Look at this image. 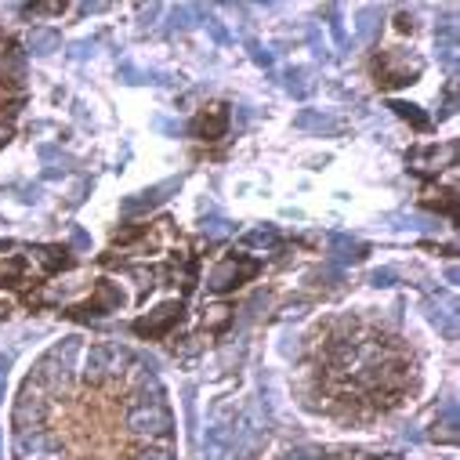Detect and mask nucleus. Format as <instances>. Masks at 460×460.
Masks as SVG:
<instances>
[{
    "mask_svg": "<svg viewBox=\"0 0 460 460\" xmlns=\"http://www.w3.org/2000/svg\"><path fill=\"white\" fill-rule=\"evenodd\" d=\"M171 413H167V406H134L131 413H127V428L134 431V435H142V439H167L171 435Z\"/></svg>",
    "mask_w": 460,
    "mask_h": 460,
    "instance_id": "1",
    "label": "nucleus"
},
{
    "mask_svg": "<svg viewBox=\"0 0 460 460\" xmlns=\"http://www.w3.org/2000/svg\"><path fill=\"white\" fill-rule=\"evenodd\" d=\"M250 276H258V261H250V258H225L218 268L210 272V279H207V287L214 290V293H225V290H236L239 283H247Z\"/></svg>",
    "mask_w": 460,
    "mask_h": 460,
    "instance_id": "2",
    "label": "nucleus"
},
{
    "mask_svg": "<svg viewBox=\"0 0 460 460\" xmlns=\"http://www.w3.org/2000/svg\"><path fill=\"white\" fill-rule=\"evenodd\" d=\"M44 413H47V402H44V395H40V388L33 385H25L22 388V395H19V402H15V413H11V420H15V431H36L40 428V420H44Z\"/></svg>",
    "mask_w": 460,
    "mask_h": 460,
    "instance_id": "3",
    "label": "nucleus"
},
{
    "mask_svg": "<svg viewBox=\"0 0 460 460\" xmlns=\"http://www.w3.org/2000/svg\"><path fill=\"white\" fill-rule=\"evenodd\" d=\"M123 308V293L117 283H109V279H98L95 287V298L80 304V308H73L69 315L73 319H98V315H109V312H120Z\"/></svg>",
    "mask_w": 460,
    "mask_h": 460,
    "instance_id": "4",
    "label": "nucleus"
},
{
    "mask_svg": "<svg viewBox=\"0 0 460 460\" xmlns=\"http://www.w3.org/2000/svg\"><path fill=\"white\" fill-rule=\"evenodd\" d=\"M174 323H182V301H163L160 308H152L145 319L134 323L138 337H163Z\"/></svg>",
    "mask_w": 460,
    "mask_h": 460,
    "instance_id": "5",
    "label": "nucleus"
},
{
    "mask_svg": "<svg viewBox=\"0 0 460 460\" xmlns=\"http://www.w3.org/2000/svg\"><path fill=\"white\" fill-rule=\"evenodd\" d=\"M127 355L120 348H112V344H95L91 352H87V366H84V377L91 380V385H101L112 370H120V363Z\"/></svg>",
    "mask_w": 460,
    "mask_h": 460,
    "instance_id": "6",
    "label": "nucleus"
},
{
    "mask_svg": "<svg viewBox=\"0 0 460 460\" xmlns=\"http://www.w3.org/2000/svg\"><path fill=\"white\" fill-rule=\"evenodd\" d=\"M182 189V178H171V182H160V185H152L145 189V193H138L131 199H123V214H149L152 207H160L163 199H167V193H178Z\"/></svg>",
    "mask_w": 460,
    "mask_h": 460,
    "instance_id": "7",
    "label": "nucleus"
},
{
    "mask_svg": "<svg viewBox=\"0 0 460 460\" xmlns=\"http://www.w3.org/2000/svg\"><path fill=\"white\" fill-rule=\"evenodd\" d=\"M225 131H228V109L225 106H210L207 112H199L193 120V134L203 138V142H218V138H225Z\"/></svg>",
    "mask_w": 460,
    "mask_h": 460,
    "instance_id": "8",
    "label": "nucleus"
},
{
    "mask_svg": "<svg viewBox=\"0 0 460 460\" xmlns=\"http://www.w3.org/2000/svg\"><path fill=\"white\" fill-rule=\"evenodd\" d=\"M22 84H25V55L19 47H8L4 55H0V87L19 91Z\"/></svg>",
    "mask_w": 460,
    "mask_h": 460,
    "instance_id": "9",
    "label": "nucleus"
},
{
    "mask_svg": "<svg viewBox=\"0 0 460 460\" xmlns=\"http://www.w3.org/2000/svg\"><path fill=\"white\" fill-rule=\"evenodd\" d=\"M453 156H457V145H446V149L428 145V149H413L410 152V163H413L420 174H431V171H442V163L453 160Z\"/></svg>",
    "mask_w": 460,
    "mask_h": 460,
    "instance_id": "10",
    "label": "nucleus"
},
{
    "mask_svg": "<svg viewBox=\"0 0 460 460\" xmlns=\"http://www.w3.org/2000/svg\"><path fill=\"white\" fill-rule=\"evenodd\" d=\"M58 47H62V36L55 29H47V25H40V29L29 33V51H33V55H55Z\"/></svg>",
    "mask_w": 460,
    "mask_h": 460,
    "instance_id": "11",
    "label": "nucleus"
},
{
    "mask_svg": "<svg viewBox=\"0 0 460 460\" xmlns=\"http://www.w3.org/2000/svg\"><path fill=\"white\" fill-rule=\"evenodd\" d=\"M330 258H334V261H363L366 247L352 243L348 236H334V239H330Z\"/></svg>",
    "mask_w": 460,
    "mask_h": 460,
    "instance_id": "12",
    "label": "nucleus"
},
{
    "mask_svg": "<svg viewBox=\"0 0 460 460\" xmlns=\"http://www.w3.org/2000/svg\"><path fill=\"white\" fill-rule=\"evenodd\" d=\"M51 446H55V439H51V435H29V431H19V439H15V453H19V457H29V453L51 450Z\"/></svg>",
    "mask_w": 460,
    "mask_h": 460,
    "instance_id": "13",
    "label": "nucleus"
},
{
    "mask_svg": "<svg viewBox=\"0 0 460 460\" xmlns=\"http://www.w3.org/2000/svg\"><path fill=\"white\" fill-rule=\"evenodd\" d=\"M40 261L47 272H62L69 265V250L66 247H40Z\"/></svg>",
    "mask_w": 460,
    "mask_h": 460,
    "instance_id": "14",
    "label": "nucleus"
},
{
    "mask_svg": "<svg viewBox=\"0 0 460 460\" xmlns=\"http://www.w3.org/2000/svg\"><path fill=\"white\" fill-rule=\"evenodd\" d=\"M228 323H232V308L228 304H214V308L203 312V326L207 330H225Z\"/></svg>",
    "mask_w": 460,
    "mask_h": 460,
    "instance_id": "15",
    "label": "nucleus"
},
{
    "mask_svg": "<svg viewBox=\"0 0 460 460\" xmlns=\"http://www.w3.org/2000/svg\"><path fill=\"white\" fill-rule=\"evenodd\" d=\"M243 247H279V232L276 228H254V232L243 236Z\"/></svg>",
    "mask_w": 460,
    "mask_h": 460,
    "instance_id": "16",
    "label": "nucleus"
},
{
    "mask_svg": "<svg viewBox=\"0 0 460 460\" xmlns=\"http://www.w3.org/2000/svg\"><path fill=\"white\" fill-rule=\"evenodd\" d=\"M391 109H395V117L410 120L417 131H428V117H424V112H417V106H410V101H391Z\"/></svg>",
    "mask_w": 460,
    "mask_h": 460,
    "instance_id": "17",
    "label": "nucleus"
},
{
    "mask_svg": "<svg viewBox=\"0 0 460 460\" xmlns=\"http://www.w3.org/2000/svg\"><path fill=\"white\" fill-rule=\"evenodd\" d=\"M19 276H22V261L15 258H0V287H15L19 283Z\"/></svg>",
    "mask_w": 460,
    "mask_h": 460,
    "instance_id": "18",
    "label": "nucleus"
},
{
    "mask_svg": "<svg viewBox=\"0 0 460 460\" xmlns=\"http://www.w3.org/2000/svg\"><path fill=\"white\" fill-rule=\"evenodd\" d=\"M377 8H366L363 15H359V33H363V40H374V29H377Z\"/></svg>",
    "mask_w": 460,
    "mask_h": 460,
    "instance_id": "19",
    "label": "nucleus"
},
{
    "mask_svg": "<svg viewBox=\"0 0 460 460\" xmlns=\"http://www.w3.org/2000/svg\"><path fill=\"white\" fill-rule=\"evenodd\" d=\"M131 276L138 279V287H142V290L152 287V268H131Z\"/></svg>",
    "mask_w": 460,
    "mask_h": 460,
    "instance_id": "20",
    "label": "nucleus"
},
{
    "mask_svg": "<svg viewBox=\"0 0 460 460\" xmlns=\"http://www.w3.org/2000/svg\"><path fill=\"white\" fill-rule=\"evenodd\" d=\"M134 460H171V453L167 450H138Z\"/></svg>",
    "mask_w": 460,
    "mask_h": 460,
    "instance_id": "21",
    "label": "nucleus"
},
{
    "mask_svg": "<svg viewBox=\"0 0 460 460\" xmlns=\"http://www.w3.org/2000/svg\"><path fill=\"white\" fill-rule=\"evenodd\" d=\"M138 236H142V225H134V228H123V232H117L112 239H117V243H134Z\"/></svg>",
    "mask_w": 460,
    "mask_h": 460,
    "instance_id": "22",
    "label": "nucleus"
},
{
    "mask_svg": "<svg viewBox=\"0 0 460 460\" xmlns=\"http://www.w3.org/2000/svg\"><path fill=\"white\" fill-rule=\"evenodd\" d=\"M33 11H40V15H62L66 4H33Z\"/></svg>",
    "mask_w": 460,
    "mask_h": 460,
    "instance_id": "23",
    "label": "nucleus"
},
{
    "mask_svg": "<svg viewBox=\"0 0 460 460\" xmlns=\"http://www.w3.org/2000/svg\"><path fill=\"white\" fill-rule=\"evenodd\" d=\"M391 276H395L391 268H380V272H374V287H388V283H391Z\"/></svg>",
    "mask_w": 460,
    "mask_h": 460,
    "instance_id": "24",
    "label": "nucleus"
},
{
    "mask_svg": "<svg viewBox=\"0 0 460 460\" xmlns=\"http://www.w3.org/2000/svg\"><path fill=\"white\" fill-rule=\"evenodd\" d=\"M395 25H399V33H410L413 29V19L410 15H399V19H395Z\"/></svg>",
    "mask_w": 460,
    "mask_h": 460,
    "instance_id": "25",
    "label": "nucleus"
}]
</instances>
